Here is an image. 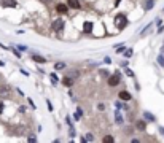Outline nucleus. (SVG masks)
Instances as JSON below:
<instances>
[{
    "instance_id": "1",
    "label": "nucleus",
    "mask_w": 164,
    "mask_h": 143,
    "mask_svg": "<svg viewBox=\"0 0 164 143\" xmlns=\"http://www.w3.org/2000/svg\"><path fill=\"white\" fill-rule=\"evenodd\" d=\"M128 24H129V21L126 18V14H123V13L116 14V18H115V27H116L118 30H123Z\"/></svg>"
},
{
    "instance_id": "2",
    "label": "nucleus",
    "mask_w": 164,
    "mask_h": 143,
    "mask_svg": "<svg viewBox=\"0 0 164 143\" xmlns=\"http://www.w3.org/2000/svg\"><path fill=\"white\" fill-rule=\"evenodd\" d=\"M121 83V72H115L112 76H109V84L110 86H118Z\"/></svg>"
},
{
    "instance_id": "3",
    "label": "nucleus",
    "mask_w": 164,
    "mask_h": 143,
    "mask_svg": "<svg viewBox=\"0 0 164 143\" xmlns=\"http://www.w3.org/2000/svg\"><path fill=\"white\" fill-rule=\"evenodd\" d=\"M53 29L56 32H62V30H64V19H56L53 23Z\"/></svg>"
},
{
    "instance_id": "4",
    "label": "nucleus",
    "mask_w": 164,
    "mask_h": 143,
    "mask_svg": "<svg viewBox=\"0 0 164 143\" xmlns=\"http://www.w3.org/2000/svg\"><path fill=\"white\" fill-rule=\"evenodd\" d=\"M118 96H120V100H124V102H128V100H131V94H129V92L128 91H121L120 92V94H118Z\"/></svg>"
},
{
    "instance_id": "5",
    "label": "nucleus",
    "mask_w": 164,
    "mask_h": 143,
    "mask_svg": "<svg viewBox=\"0 0 164 143\" xmlns=\"http://www.w3.org/2000/svg\"><path fill=\"white\" fill-rule=\"evenodd\" d=\"M67 5H69V7H72V8H75V10H80V8H81V5H80V2H78V0H67Z\"/></svg>"
},
{
    "instance_id": "6",
    "label": "nucleus",
    "mask_w": 164,
    "mask_h": 143,
    "mask_svg": "<svg viewBox=\"0 0 164 143\" xmlns=\"http://www.w3.org/2000/svg\"><path fill=\"white\" fill-rule=\"evenodd\" d=\"M144 118L147 121H150V123H155V121H156V116L153 113H150V111H144Z\"/></svg>"
},
{
    "instance_id": "7",
    "label": "nucleus",
    "mask_w": 164,
    "mask_h": 143,
    "mask_svg": "<svg viewBox=\"0 0 164 143\" xmlns=\"http://www.w3.org/2000/svg\"><path fill=\"white\" fill-rule=\"evenodd\" d=\"M0 5H2V7H16V2L14 0H0Z\"/></svg>"
},
{
    "instance_id": "8",
    "label": "nucleus",
    "mask_w": 164,
    "mask_h": 143,
    "mask_svg": "<svg viewBox=\"0 0 164 143\" xmlns=\"http://www.w3.org/2000/svg\"><path fill=\"white\" fill-rule=\"evenodd\" d=\"M93 23H89V21H86V23H84L83 24V30L84 32H86V34H91V32H93Z\"/></svg>"
},
{
    "instance_id": "9",
    "label": "nucleus",
    "mask_w": 164,
    "mask_h": 143,
    "mask_svg": "<svg viewBox=\"0 0 164 143\" xmlns=\"http://www.w3.org/2000/svg\"><path fill=\"white\" fill-rule=\"evenodd\" d=\"M62 84L67 86V87H72V84H73V78H70V76H64V78H62Z\"/></svg>"
},
{
    "instance_id": "10",
    "label": "nucleus",
    "mask_w": 164,
    "mask_h": 143,
    "mask_svg": "<svg viewBox=\"0 0 164 143\" xmlns=\"http://www.w3.org/2000/svg\"><path fill=\"white\" fill-rule=\"evenodd\" d=\"M115 123L116 124H123L124 123V119H123V116H121V113H120V110H118V108L115 111Z\"/></svg>"
},
{
    "instance_id": "11",
    "label": "nucleus",
    "mask_w": 164,
    "mask_h": 143,
    "mask_svg": "<svg viewBox=\"0 0 164 143\" xmlns=\"http://www.w3.org/2000/svg\"><path fill=\"white\" fill-rule=\"evenodd\" d=\"M32 60H33V62H38V64H45V62H46V59L42 57V56H38V54H32Z\"/></svg>"
},
{
    "instance_id": "12",
    "label": "nucleus",
    "mask_w": 164,
    "mask_h": 143,
    "mask_svg": "<svg viewBox=\"0 0 164 143\" xmlns=\"http://www.w3.org/2000/svg\"><path fill=\"white\" fill-rule=\"evenodd\" d=\"M56 10H58V13H67V5H62V3H59L58 7H56Z\"/></svg>"
},
{
    "instance_id": "13",
    "label": "nucleus",
    "mask_w": 164,
    "mask_h": 143,
    "mask_svg": "<svg viewBox=\"0 0 164 143\" xmlns=\"http://www.w3.org/2000/svg\"><path fill=\"white\" fill-rule=\"evenodd\" d=\"M81 116H83V108H77V113H75V116H73V119L78 121Z\"/></svg>"
},
{
    "instance_id": "14",
    "label": "nucleus",
    "mask_w": 164,
    "mask_h": 143,
    "mask_svg": "<svg viewBox=\"0 0 164 143\" xmlns=\"http://www.w3.org/2000/svg\"><path fill=\"white\" fill-rule=\"evenodd\" d=\"M153 24H155V23H150V24H148V26H147L145 29L142 30V34H140V35H142V37H145V35H147V34H148V32H150V29H151V27H153Z\"/></svg>"
},
{
    "instance_id": "15",
    "label": "nucleus",
    "mask_w": 164,
    "mask_h": 143,
    "mask_svg": "<svg viewBox=\"0 0 164 143\" xmlns=\"http://www.w3.org/2000/svg\"><path fill=\"white\" fill-rule=\"evenodd\" d=\"M145 123H147V121H139V123L135 124V127H137L139 130H145V127H147V126H145Z\"/></svg>"
},
{
    "instance_id": "16",
    "label": "nucleus",
    "mask_w": 164,
    "mask_h": 143,
    "mask_svg": "<svg viewBox=\"0 0 164 143\" xmlns=\"http://www.w3.org/2000/svg\"><path fill=\"white\" fill-rule=\"evenodd\" d=\"M153 7H155V0H148L147 5H145V10H151Z\"/></svg>"
},
{
    "instance_id": "17",
    "label": "nucleus",
    "mask_w": 164,
    "mask_h": 143,
    "mask_svg": "<svg viewBox=\"0 0 164 143\" xmlns=\"http://www.w3.org/2000/svg\"><path fill=\"white\" fill-rule=\"evenodd\" d=\"M49 78H51V81H53V84H58V75H56V73H51V75H49Z\"/></svg>"
},
{
    "instance_id": "18",
    "label": "nucleus",
    "mask_w": 164,
    "mask_h": 143,
    "mask_svg": "<svg viewBox=\"0 0 164 143\" xmlns=\"http://www.w3.org/2000/svg\"><path fill=\"white\" fill-rule=\"evenodd\" d=\"M123 53H124V57H126V59H129L132 56V49H124Z\"/></svg>"
},
{
    "instance_id": "19",
    "label": "nucleus",
    "mask_w": 164,
    "mask_h": 143,
    "mask_svg": "<svg viewBox=\"0 0 164 143\" xmlns=\"http://www.w3.org/2000/svg\"><path fill=\"white\" fill-rule=\"evenodd\" d=\"M115 105H116V108H118V110H121V108H124V110H128V107H126V105H124V103H121L120 100H118V102L115 103Z\"/></svg>"
},
{
    "instance_id": "20",
    "label": "nucleus",
    "mask_w": 164,
    "mask_h": 143,
    "mask_svg": "<svg viewBox=\"0 0 164 143\" xmlns=\"http://www.w3.org/2000/svg\"><path fill=\"white\" fill-rule=\"evenodd\" d=\"M158 64H159L161 67H164V56H162V54H159V56H158Z\"/></svg>"
},
{
    "instance_id": "21",
    "label": "nucleus",
    "mask_w": 164,
    "mask_h": 143,
    "mask_svg": "<svg viewBox=\"0 0 164 143\" xmlns=\"http://www.w3.org/2000/svg\"><path fill=\"white\" fill-rule=\"evenodd\" d=\"M64 67H65V64H64V62H58V64L54 65V68H56V70H61V68H64Z\"/></svg>"
},
{
    "instance_id": "22",
    "label": "nucleus",
    "mask_w": 164,
    "mask_h": 143,
    "mask_svg": "<svg viewBox=\"0 0 164 143\" xmlns=\"http://www.w3.org/2000/svg\"><path fill=\"white\" fill-rule=\"evenodd\" d=\"M124 72H126V75H128V76H131V78L134 76V72H132L131 68H128V67H126V68H124Z\"/></svg>"
},
{
    "instance_id": "23",
    "label": "nucleus",
    "mask_w": 164,
    "mask_h": 143,
    "mask_svg": "<svg viewBox=\"0 0 164 143\" xmlns=\"http://www.w3.org/2000/svg\"><path fill=\"white\" fill-rule=\"evenodd\" d=\"M69 127H70L69 129V135H70V138H73V137H75V129H73L72 126H69Z\"/></svg>"
},
{
    "instance_id": "24",
    "label": "nucleus",
    "mask_w": 164,
    "mask_h": 143,
    "mask_svg": "<svg viewBox=\"0 0 164 143\" xmlns=\"http://www.w3.org/2000/svg\"><path fill=\"white\" fill-rule=\"evenodd\" d=\"M113 140H115V138H113V137H112V135H107V137H104V141H105V143H109V141L112 143Z\"/></svg>"
},
{
    "instance_id": "25",
    "label": "nucleus",
    "mask_w": 164,
    "mask_h": 143,
    "mask_svg": "<svg viewBox=\"0 0 164 143\" xmlns=\"http://www.w3.org/2000/svg\"><path fill=\"white\" fill-rule=\"evenodd\" d=\"M46 105H48V110H49V111H53V103H51V100H46Z\"/></svg>"
},
{
    "instance_id": "26",
    "label": "nucleus",
    "mask_w": 164,
    "mask_h": 143,
    "mask_svg": "<svg viewBox=\"0 0 164 143\" xmlns=\"http://www.w3.org/2000/svg\"><path fill=\"white\" fill-rule=\"evenodd\" d=\"M18 49H19V51H27V46H24V45H18Z\"/></svg>"
},
{
    "instance_id": "27",
    "label": "nucleus",
    "mask_w": 164,
    "mask_h": 143,
    "mask_svg": "<svg viewBox=\"0 0 164 143\" xmlns=\"http://www.w3.org/2000/svg\"><path fill=\"white\" fill-rule=\"evenodd\" d=\"M29 105H30V107H32L33 110L37 108V105H35V103H33V100H32V99H29Z\"/></svg>"
},
{
    "instance_id": "28",
    "label": "nucleus",
    "mask_w": 164,
    "mask_h": 143,
    "mask_svg": "<svg viewBox=\"0 0 164 143\" xmlns=\"http://www.w3.org/2000/svg\"><path fill=\"white\" fill-rule=\"evenodd\" d=\"M11 51H13V53L16 54V57H21V54H19V51H18V49H14V48H11Z\"/></svg>"
},
{
    "instance_id": "29",
    "label": "nucleus",
    "mask_w": 164,
    "mask_h": 143,
    "mask_svg": "<svg viewBox=\"0 0 164 143\" xmlns=\"http://www.w3.org/2000/svg\"><path fill=\"white\" fill-rule=\"evenodd\" d=\"M29 141H30V143H32V141H37V137H35V135H30V137H29Z\"/></svg>"
},
{
    "instance_id": "30",
    "label": "nucleus",
    "mask_w": 164,
    "mask_h": 143,
    "mask_svg": "<svg viewBox=\"0 0 164 143\" xmlns=\"http://www.w3.org/2000/svg\"><path fill=\"white\" fill-rule=\"evenodd\" d=\"M161 32H164V26H159V27H158V34H161Z\"/></svg>"
},
{
    "instance_id": "31",
    "label": "nucleus",
    "mask_w": 164,
    "mask_h": 143,
    "mask_svg": "<svg viewBox=\"0 0 164 143\" xmlns=\"http://www.w3.org/2000/svg\"><path fill=\"white\" fill-rule=\"evenodd\" d=\"M104 62H105V64H112V59H110V57H105Z\"/></svg>"
},
{
    "instance_id": "32",
    "label": "nucleus",
    "mask_w": 164,
    "mask_h": 143,
    "mask_svg": "<svg viewBox=\"0 0 164 143\" xmlns=\"http://www.w3.org/2000/svg\"><path fill=\"white\" fill-rule=\"evenodd\" d=\"M99 110H100V111H104V110H105V107H104V103H99Z\"/></svg>"
},
{
    "instance_id": "33",
    "label": "nucleus",
    "mask_w": 164,
    "mask_h": 143,
    "mask_svg": "<svg viewBox=\"0 0 164 143\" xmlns=\"http://www.w3.org/2000/svg\"><path fill=\"white\" fill-rule=\"evenodd\" d=\"M3 108H5V105H3V102H0V113L3 111Z\"/></svg>"
},
{
    "instance_id": "34",
    "label": "nucleus",
    "mask_w": 164,
    "mask_h": 143,
    "mask_svg": "<svg viewBox=\"0 0 164 143\" xmlns=\"http://www.w3.org/2000/svg\"><path fill=\"white\" fill-rule=\"evenodd\" d=\"M159 132H161V134L164 135V127H159Z\"/></svg>"
},
{
    "instance_id": "35",
    "label": "nucleus",
    "mask_w": 164,
    "mask_h": 143,
    "mask_svg": "<svg viewBox=\"0 0 164 143\" xmlns=\"http://www.w3.org/2000/svg\"><path fill=\"white\" fill-rule=\"evenodd\" d=\"M159 54H162V56H164V46L161 48V53H159Z\"/></svg>"
},
{
    "instance_id": "36",
    "label": "nucleus",
    "mask_w": 164,
    "mask_h": 143,
    "mask_svg": "<svg viewBox=\"0 0 164 143\" xmlns=\"http://www.w3.org/2000/svg\"><path fill=\"white\" fill-rule=\"evenodd\" d=\"M118 2H120V0H116V3H118Z\"/></svg>"
}]
</instances>
